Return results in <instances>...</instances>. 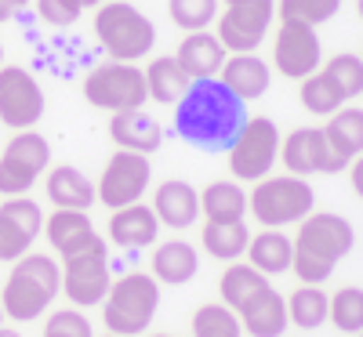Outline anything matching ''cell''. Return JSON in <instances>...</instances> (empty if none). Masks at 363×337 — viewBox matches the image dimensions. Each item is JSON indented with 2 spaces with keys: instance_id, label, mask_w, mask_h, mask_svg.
I'll list each match as a JSON object with an SVG mask.
<instances>
[{
  "instance_id": "6da1fadb",
  "label": "cell",
  "mask_w": 363,
  "mask_h": 337,
  "mask_svg": "<svg viewBox=\"0 0 363 337\" xmlns=\"http://www.w3.org/2000/svg\"><path fill=\"white\" fill-rule=\"evenodd\" d=\"M244 102L233 98L218 80H193V87L178 102V135L196 149H229L244 127Z\"/></svg>"
},
{
  "instance_id": "7a4b0ae2",
  "label": "cell",
  "mask_w": 363,
  "mask_h": 337,
  "mask_svg": "<svg viewBox=\"0 0 363 337\" xmlns=\"http://www.w3.org/2000/svg\"><path fill=\"white\" fill-rule=\"evenodd\" d=\"M356 232L342 214L330 210H313L309 218L298 222V239H294V258H291V272L301 283L320 287L327 283V275L335 272V265L352 251Z\"/></svg>"
},
{
  "instance_id": "3957f363",
  "label": "cell",
  "mask_w": 363,
  "mask_h": 337,
  "mask_svg": "<svg viewBox=\"0 0 363 337\" xmlns=\"http://www.w3.org/2000/svg\"><path fill=\"white\" fill-rule=\"evenodd\" d=\"M62 290V268L55 265V258L44 254H22L4 283L0 294V309L8 319L29 323L48 312V304L55 301V294Z\"/></svg>"
},
{
  "instance_id": "277c9868",
  "label": "cell",
  "mask_w": 363,
  "mask_h": 337,
  "mask_svg": "<svg viewBox=\"0 0 363 337\" xmlns=\"http://www.w3.org/2000/svg\"><path fill=\"white\" fill-rule=\"evenodd\" d=\"M160 309V283L149 272H128L116 283H109V294L102 297V319L109 333L138 337L149 330Z\"/></svg>"
},
{
  "instance_id": "5b68a950",
  "label": "cell",
  "mask_w": 363,
  "mask_h": 337,
  "mask_svg": "<svg viewBox=\"0 0 363 337\" xmlns=\"http://www.w3.org/2000/svg\"><path fill=\"white\" fill-rule=\"evenodd\" d=\"M95 37L113 62H138L157 44V25L128 0H106L95 11Z\"/></svg>"
},
{
  "instance_id": "8992f818",
  "label": "cell",
  "mask_w": 363,
  "mask_h": 337,
  "mask_svg": "<svg viewBox=\"0 0 363 337\" xmlns=\"http://www.w3.org/2000/svg\"><path fill=\"white\" fill-rule=\"evenodd\" d=\"M316 193L306 178L294 174H265L247 193V210L262 229H284L313 214Z\"/></svg>"
},
{
  "instance_id": "52a82bcc",
  "label": "cell",
  "mask_w": 363,
  "mask_h": 337,
  "mask_svg": "<svg viewBox=\"0 0 363 337\" xmlns=\"http://www.w3.org/2000/svg\"><path fill=\"white\" fill-rule=\"evenodd\" d=\"M84 98L106 113H128L145 105V73L135 62H102L84 76Z\"/></svg>"
},
{
  "instance_id": "ba28073f",
  "label": "cell",
  "mask_w": 363,
  "mask_h": 337,
  "mask_svg": "<svg viewBox=\"0 0 363 337\" xmlns=\"http://www.w3.org/2000/svg\"><path fill=\"white\" fill-rule=\"evenodd\" d=\"M280 160V127L269 116L244 120L240 135L229 145V171L240 181H262Z\"/></svg>"
},
{
  "instance_id": "9c48e42d",
  "label": "cell",
  "mask_w": 363,
  "mask_h": 337,
  "mask_svg": "<svg viewBox=\"0 0 363 337\" xmlns=\"http://www.w3.org/2000/svg\"><path fill=\"white\" fill-rule=\"evenodd\" d=\"M272 15H277V0H229L215 18V37L229 55H251L265 40Z\"/></svg>"
},
{
  "instance_id": "30bf717a",
  "label": "cell",
  "mask_w": 363,
  "mask_h": 337,
  "mask_svg": "<svg viewBox=\"0 0 363 337\" xmlns=\"http://www.w3.org/2000/svg\"><path fill=\"white\" fill-rule=\"evenodd\" d=\"M149 178H153L149 156H142V152H128V149L113 152V160L106 164L102 181H99V189H95L99 193V203H106L109 210L138 203L145 196V189H149Z\"/></svg>"
},
{
  "instance_id": "8fae6325",
  "label": "cell",
  "mask_w": 363,
  "mask_h": 337,
  "mask_svg": "<svg viewBox=\"0 0 363 337\" xmlns=\"http://www.w3.org/2000/svg\"><path fill=\"white\" fill-rule=\"evenodd\" d=\"M109 258H106V239H99L95 247H87L73 258H66L62 268V290L77 309H91L102 304V297L109 294Z\"/></svg>"
},
{
  "instance_id": "7c38bea8",
  "label": "cell",
  "mask_w": 363,
  "mask_h": 337,
  "mask_svg": "<svg viewBox=\"0 0 363 337\" xmlns=\"http://www.w3.org/2000/svg\"><path fill=\"white\" fill-rule=\"evenodd\" d=\"M44 116V91L22 66H0V124L29 131Z\"/></svg>"
},
{
  "instance_id": "4fadbf2b",
  "label": "cell",
  "mask_w": 363,
  "mask_h": 337,
  "mask_svg": "<svg viewBox=\"0 0 363 337\" xmlns=\"http://www.w3.org/2000/svg\"><path fill=\"white\" fill-rule=\"evenodd\" d=\"M272 66L287 80H306L323 66V47L316 29L306 22H280L277 44H272Z\"/></svg>"
},
{
  "instance_id": "5bb4252c",
  "label": "cell",
  "mask_w": 363,
  "mask_h": 337,
  "mask_svg": "<svg viewBox=\"0 0 363 337\" xmlns=\"http://www.w3.org/2000/svg\"><path fill=\"white\" fill-rule=\"evenodd\" d=\"M280 160L294 178H309V174H338L342 164L335 160L323 127H298L287 138H280Z\"/></svg>"
},
{
  "instance_id": "9a60e30c",
  "label": "cell",
  "mask_w": 363,
  "mask_h": 337,
  "mask_svg": "<svg viewBox=\"0 0 363 337\" xmlns=\"http://www.w3.org/2000/svg\"><path fill=\"white\" fill-rule=\"evenodd\" d=\"M40 229L44 214L33 200H4L0 203V261H18Z\"/></svg>"
},
{
  "instance_id": "2e32d148",
  "label": "cell",
  "mask_w": 363,
  "mask_h": 337,
  "mask_svg": "<svg viewBox=\"0 0 363 337\" xmlns=\"http://www.w3.org/2000/svg\"><path fill=\"white\" fill-rule=\"evenodd\" d=\"M225 58H229V51L222 47V40L215 33H207V29L186 33V40L174 51V62L182 66V73L189 80H218Z\"/></svg>"
},
{
  "instance_id": "e0dca14e",
  "label": "cell",
  "mask_w": 363,
  "mask_h": 337,
  "mask_svg": "<svg viewBox=\"0 0 363 337\" xmlns=\"http://www.w3.org/2000/svg\"><path fill=\"white\" fill-rule=\"evenodd\" d=\"M269 80H272L269 62H265V58H258L255 51L251 55H229L222 73H218V84L229 91L233 98H240V102L262 98L265 91H269Z\"/></svg>"
},
{
  "instance_id": "ac0fdd59",
  "label": "cell",
  "mask_w": 363,
  "mask_h": 337,
  "mask_svg": "<svg viewBox=\"0 0 363 337\" xmlns=\"http://www.w3.org/2000/svg\"><path fill=\"white\" fill-rule=\"evenodd\" d=\"M153 214L167 229H189L200 218V193L182 178L160 181L157 193H153Z\"/></svg>"
},
{
  "instance_id": "d6986e66",
  "label": "cell",
  "mask_w": 363,
  "mask_h": 337,
  "mask_svg": "<svg viewBox=\"0 0 363 337\" xmlns=\"http://www.w3.org/2000/svg\"><path fill=\"white\" fill-rule=\"evenodd\" d=\"M236 319H240V326H244L251 337H280L291 326V319H287V297L280 290L265 287L262 294H255L244 309L236 312Z\"/></svg>"
},
{
  "instance_id": "ffe728a7",
  "label": "cell",
  "mask_w": 363,
  "mask_h": 337,
  "mask_svg": "<svg viewBox=\"0 0 363 337\" xmlns=\"http://www.w3.org/2000/svg\"><path fill=\"white\" fill-rule=\"evenodd\" d=\"M157 232H160V222H157L153 207H145V203L120 207V210H113V218H109V239L116 243V247H124V251L153 247Z\"/></svg>"
},
{
  "instance_id": "44dd1931",
  "label": "cell",
  "mask_w": 363,
  "mask_h": 337,
  "mask_svg": "<svg viewBox=\"0 0 363 337\" xmlns=\"http://www.w3.org/2000/svg\"><path fill=\"white\" fill-rule=\"evenodd\" d=\"M44 232L51 239V247L62 258H73V254L95 247V243L102 239L95 232V225H91L87 210H55L51 218L44 222Z\"/></svg>"
},
{
  "instance_id": "7402d4cb",
  "label": "cell",
  "mask_w": 363,
  "mask_h": 337,
  "mask_svg": "<svg viewBox=\"0 0 363 337\" xmlns=\"http://www.w3.org/2000/svg\"><path fill=\"white\" fill-rule=\"evenodd\" d=\"M109 138H113L120 149L149 156V152H157V149L164 145V127H160L149 113L128 109V113H113V120H109Z\"/></svg>"
},
{
  "instance_id": "603a6c76",
  "label": "cell",
  "mask_w": 363,
  "mask_h": 337,
  "mask_svg": "<svg viewBox=\"0 0 363 337\" xmlns=\"http://www.w3.org/2000/svg\"><path fill=\"white\" fill-rule=\"evenodd\" d=\"M323 138L335 152V160L342 164V171L363 152V109L359 105H342L338 113L327 116Z\"/></svg>"
},
{
  "instance_id": "cb8c5ba5",
  "label": "cell",
  "mask_w": 363,
  "mask_h": 337,
  "mask_svg": "<svg viewBox=\"0 0 363 337\" xmlns=\"http://www.w3.org/2000/svg\"><path fill=\"white\" fill-rule=\"evenodd\" d=\"M200 268V258H196V247L186 239H167L153 251V280L157 283H167V287H182L189 283Z\"/></svg>"
},
{
  "instance_id": "d4e9b609",
  "label": "cell",
  "mask_w": 363,
  "mask_h": 337,
  "mask_svg": "<svg viewBox=\"0 0 363 337\" xmlns=\"http://www.w3.org/2000/svg\"><path fill=\"white\" fill-rule=\"evenodd\" d=\"M247 265H255L262 275H280L291 272V258H294V239L284 236L280 229H265L258 236H251L247 243Z\"/></svg>"
},
{
  "instance_id": "484cf974",
  "label": "cell",
  "mask_w": 363,
  "mask_h": 337,
  "mask_svg": "<svg viewBox=\"0 0 363 337\" xmlns=\"http://www.w3.org/2000/svg\"><path fill=\"white\" fill-rule=\"evenodd\" d=\"M200 214L215 225H233L244 222L247 214V193L240 189V181H211L200 193Z\"/></svg>"
},
{
  "instance_id": "4316f807",
  "label": "cell",
  "mask_w": 363,
  "mask_h": 337,
  "mask_svg": "<svg viewBox=\"0 0 363 337\" xmlns=\"http://www.w3.org/2000/svg\"><path fill=\"white\" fill-rule=\"evenodd\" d=\"M48 200L55 203V210H87L99 200V193L77 167L62 164L48 174Z\"/></svg>"
},
{
  "instance_id": "83f0119b",
  "label": "cell",
  "mask_w": 363,
  "mask_h": 337,
  "mask_svg": "<svg viewBox=\"0 0 363 337\" xmlns=\"http://www.w3.org/2000/svg\"><path fill=\"white\" fill-rule=\"evenodd\" d=\"M142 73H145V95L153 102H160V105H178L182 95L193 87V80L182 73V66L174 62V55L153 58Z\"/></svg>"
},
{
  "instance_id": "f1b7e54d",
  "label": "cell",
  "mask_w": 363,
  "mask_h": 337,
  "mask_svg": "<svg viewBox=\"0 0 363 337\" xmlns=\"http://www.w3.org/2000/svg\"><path fill=\"white\" fill-rule=\"evenodd\" d=\"M269 287V275H262L255 265L247 261H229V268L222 272V280H218V294H222V304L233 312H240L244 304L262 294Z\"/></svg>"
},
{
  "instance_id": "f546056e",
  "label": "cell",
  "mask_w": 363,
  "mask_h": 337,
  "mask_svg": "<svg viewBox=\"0 0 363 337\" xmlns=\"http://www.w3.org/2000/svg\"><path fill=\"white\" fill-rule=\"evenodd\" d=\"M200 243H203V251L211 258H218V261H240L247 254V243H251V229L244 222H233V225H215V222H207L203 232H200Z\"/></svg>"
},
{
  "instance_id": "4dcf8cb0",
  "label": "cell",
  "mask_w": 363,
  "mask_h": 337,
  "mask_svg": "<svg viewBox=\"0 0 363 337\" xmlns=\"http://www.w3.org/2000/svg\"><path fill=\"white\" fill-rule=\"evenodd\" d=\"M298 84H301V91H298V95H301V105H306L313 116H330V113H338L342 105H349L345 91L323 73V66H320L313 76L298 80Z\"/></svg>"
},
{
  "instance_id": "1f68e13d",
  "label": "cell",
  "mask_w": 363,
  "mask_h": 337,
  "mask_svg": "<svg viewBox=\"0 0 363 337\" xmlns=\"http://www.w3.org/2000/svg\"><path fill=\"white\" fill-rule=\"evenodd\" d=\"M287 319L298 330H316L327 323V294L320 287L301 283L291 297H287Z\"/></svg>"
},
{
  "instance_id": "d6a6232c",
  "label": "cell",
  "mask_w": 363,
  "mask_h": 337,
  "mask_svg": "<svg viewBox=\"0 0 363 337\" xmlns=\"http://www.w3.org/2000/svg\"><path fill=\"white\" fill-rule=\"evenodd\" d=\"M327 319L342 333H359L363 330V290L359 287H342L327 297Z\"/></svg>"
},
{
  "instance_id": "836d02e7",
  "label": "cell",
  "mask_w": 363,
  "mask_h": 337,
  "mask_svg": "<svg viewBox=\"0 0 363 337\" xmlns=\"http://www.w3.org/2000/svg\"><path fill=\"white\" fill-rule=\"evenodd\" d=\"M240 319L233 309H225L222 301L200 304L193 316V337H240Z\"/></svg>"
},
{
  "instance_id": "e575fe53",
  "label": "cell",
  "mask_w": 363,
  "mask_h": 337,
  "mask_svg": "<svg viewBox=\"0 0 363 337\" xmlns=\"http://www.w3.org/2000/svg\"><path fill=\"white\" fill-rule=\"evenodd\" d=\"M222 0H167V15L178 29L186 33H196V29H207L218 18Z\"/></svg>"
},
{
  "instance_id": "d590c367",
  "label": "cell",
  "mask_w": 363,
  "mask_h": 337,
  "mask_svg": "<svg viewBox=\"0 0 363 337\" xmlns=\"http://www.w3.org/2000/svg\"><path fill=\"white\" fill-rule=\"evenodd\" d=\"M4 156H11V160H18V164H26L29 171H48V164H51V149H48V138L44 135H37L33 127L29 131H18L11 142H8V149H4Z\"/></svg>"
},
{
  "instance_id": "8d00e7d4",
  "label": "cell",
  "mask_w": 363,
  "mask_h": 337,
  "mask_svg": "<svg viewBox=\"0 0 363 337\" xmlns=\"http://www.w3.org/2000/svg\"><path fill=\"white\" fill-rule=\"evenodd\" d=\"M342 8V0H280L277 11L280 22H306V25H323L327 18H335Z\"/></svg>"
},
{
  "instance_id": "74e56055",
  "label": "cell",
  "mask_w": 363,
  "mask_h": 337,
  "mask_svg": "<svg viewBox=\"0 0 363 337\" xmlns=\"http://www.w3.org/2000/svg\"><path fill=\"white\" fill-rule=\"evenodd\" d=\"M323 73L345 91V98H349V102L363 95V58H359V55H349V51H345V55L327 58Z\"/></svg>"
},
{
  "instance_id": "f35d334b",
  "label": "cell",
  "mask_w": 363,
  "mask_h": 337,
  "mask_svg": "<svg viewBox=\"0 0 363 337\" xmlns=\"http://www.w3.org/2000/svg\"><path fill=\"white\" fill-rule=\"evenodd\" d=\"M37 178H40V174L29 171L26 164H18V160H11V156H0V193H4V196H22V193H29Z\"/></svg>"
},
{
  "instance_id": "ab89813d",
  "label": "cell",
  "mask_w": 363,
  "mask_h": 337,
  "mask_svg": "<svg viewBox=\"0 0 363 337\" xmlns=\"http://www.w3.org/2000/svg\"><path fill=\"white\" fill-rule=\"evenodd\" d=\"M44 337H91V323L77 309H62V312H51L48 316Z\"/></svg>"
},
{
  "instance_id": "60d3db41",
  "label": "cell",
  "mask_w": 363,
  "mask_h": 337,
  "mask_svg": "<svg viewBox=\"0 0 363 337\" xmlns=\"http://www.w3.org/2000/svg\"><path fill=\"white\" fill-rule=\"evenodd\" d=\"M37 11L48 25H73L80 18V4L77 0H37Z\"/></svg>"
},
{
  "instance_id": "b9f144b4",
  "label": "cell",
  "mask_w": 363,
  "mask_h": 337,
  "mask_svg": "<svg viewBox=\"0 0 363 337\" xmlns=\"http://www.w3.org/2000/svg\"><path fill=\"white\" fill-rule=\"evenodd\" d=\"M345 171H349V178H352V193L363 200V152H359V156H356Z\"/></svg>"
},
{
  "instance_id": "7bdbcfd3",
  "label": "cell",
  "mask_w": 363,
  "mask_h": 337,
  "mask_svg": "<svg viewBox=\"0 0 363 337\" xmlns=\"http://www.w3.org/2000/svg\"><path fill=\"white\" fill-rule=\"evenodd\" d=\"M29 0H0V22H8L11 15H18Z\"/></svg>"
},
{
  "instance_id": "ee69618b",
  "label": "cell",
  "mask_w": 363,
  "mask_h": 337,
  "mask_svg": "<svg viewBox=\"0 0 363 337\" xmlns=\"http://www.w3.org/2000/svg\"><path fill=\"white\" fill-rule=\"evenodd\" d=\"M77 4H80V8H102L106 0H77Z\"/></svg>"
},
{
  "instance_id": "f6af8a7d",
  "label": "cell",
  "mask_w": 363,
  "mask_h": 337,
  "mask_svg": "<svg viewBox=\"0 0 363 337\" xmlns=\"http://www.w3.org/2000/svg\"><path fill=\"white\" fill-rule=\"evenodd\" d=\"M0 337H22L18 330H8V326H0Z\"/></svg>"
},
{
  "instance_id": "bcb514c9",
  "label": "cell",
  "mask_w": 363,
  "mask_h": 337,
  "mask_svg": "<svg viewBox=\"0 0 363 337\" xmlns=\"http://www.w3.org/2000/svg\"><path fill=\"white\" fill-rule=\"evenodd\" d=\"M356 15L363 18V0H356Z\"/></svg>"
},
{
  "instance_id": "7dc6e473",
  "label": "cell",
  "mask_w": 363,
  "mask_h": 337,
  "mask_svg": "<svg viewBox=\"0 0 363 337\" xmlns=\"http://www.w3.org/2000/svg\"><path fill=\"white\" fill-rule=\"evenodd\" d=\"M153 337H171V333H153Z\"/></svg>"
},
{
  "instance_id": "c3c4849f",
  "label": "cell",
  "mask_w": 363,
  "mask_h": 337,
  "mask_svg": "<svg viewBox=\"0 0 363 337\" xmlns=\"http://www.w3.org/2000/svg\"><path fill=\"white\" fill-rule=\"evenodd\" d=\"M0 323H4V309H0Z\"/></svg>"
},
{
  "instance_id": "681fc988",
  "label": "cell",
  "mask_w": 363,
  "mask_h": 337,
  "mask_svg": "<svg viewBox=\"0 0 363 337\" xmlns=\"http://www.w3.org/2000/svg\"><path fill=\"white\" fill-rule=\"evenodd\" d=\"M106 337H120V333H106Z\"/></svg>"
},
{
  "instance_id": "f907efd6",
  "label": "cell",
  "mask_w": 363,
  "mask_h": 337,
  "mask_svg": "<svg viewBox=\"0 0 363 337\" xmlns=\"http://www.w3.org/2000/svg\"><path fill=\"white\" fill-rule=\"evenodd\" d=\"M222 4H229V0H222Z\"/></svg>"
},
{
  "instance_id": "816d5d0a",
  "label": "cell",
  "mask_w": 363,
  "mask_h": 337,
  "mask_svg": "<svg viewBox=\"0 0 363 337\" xmlns=\"http://www.w3.org/2000/svg\"><path fill=\"white\" fill-rule=\"evenodd\" d=\"M359 58H363V51H359Z\"/></svg>"
},
{
  "instance_id": "f5cc1de1",
  "label": "cell",
  "mask_w": 363,
  "mask_h": 337,
  "mask_svg": "<svg viewBox=\"0 0 363 337\" xmlns=\"http://www.w3.org/2000/svg\"><path fill=\"white\" fill-rule=\"evenodd\" d=\"M359 337H363V330H359Z\"/></svg>"
}]
</instances>
